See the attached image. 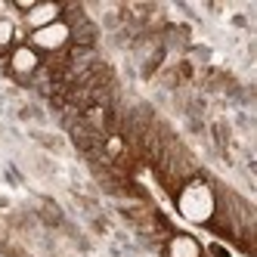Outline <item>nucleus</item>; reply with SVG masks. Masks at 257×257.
<instances>
[{
	"mask_svg": "<svg viewBox=\"0 0 257 257\" xmlns=\"http://www.w3.org/2000/svg\"><path fill=\"white\" fill-rule=\"evenodd\" d=\"M180 214L195 220V223H205L214 214V195L205 183H189V186L180 192Z\"/></svg>",
	"mask_w": 257,
	"mask_h": 257,
	"instance_id": "nucleus-1",
	"label": "nucleus"
},
{
	"mask_svg": "<svg viewBox=\"0 0 257 257\" xmlns=\"http://www.w3.org/2000/svg\"><path fill=\"white\" fill-rule=\"evenodd\" d=\"M71 38V28L65 25V22H53V25H47V28H38L31 34V44L38 47V50H59V47H65V41Z\"/></svg>",
	"mask_w": 257,
	"mask_h": 257,
	"instance_id": "nucleus-2",
	"label": "nucleus"
},
{
	"mask_svg": "<svg viewBox=\"0 0 257 257\" xmlns=\"http://www.w3.org/2000/svg\"><path fill=\"white\" fill-rule=\"evenodd\" d=\"M25 19H28V25L38 31V28H47V25H53V22H59V7L56 4H34L28 13H25Z\"/></svg>",
	"mask_w": 257,
	"mask_h": 257,
	"instance_id": "nucleus-3",
	"label": "nucleus"
},
{
	"mask_svg": "<svg viewBox=\"0 0 257 257\" xmlns=\"http://www.w3.org/2000/svg\"><path fill=\"white\" fill-rule=\"evenodd\" d=\"M38 50L34 47H16L13 56H10V68L16 71V75H31L34 68H38Z\"/></svg>",
	"mask_w": 257,
	"mask_h": 257,
	"instance_id": "nucleus-4",
	"label": "nucleus"
},
{
	"mask_svg": "<svg viewBox=\"0 0 257 257\" xmlns=\"http://www.w3.org/2000/svg\"><path fill=\"white\" fill-rule=\"evenodd\" d=\"M168 257H201V245L192 235H174L168 245Z\"/></svg>",
	"mask_w": 257,
	"mask_h": 257,
	"instance_id": "nucleus-5",
	"label": "nucleus"
},
{
	"mask_svg": "<svg viewBox=\"0 0 257 257\" xmlns=\"http://www.w3.org/2000/svg\"><path fill=\"white\" fill-rule=\"evenodd\" d=\"M13 34H16L13 22H10V19H0V50H7V47H10V41H13Z\"/></svg>",
	"mask_w": 257,
	"mask_h": 257,
	"instance_id": "nucleus-6",
	"label": "nucleus"
},
{
	"mask_svg": "<svg viewBox=\"0 0 257 257\" xmlns=\"http://www.w3.org/2000/svg\"><path fill=\"white\" fill-rule=\"evenodd\" d=\"M87 121L93 124V127H102V121H105V112H102V105H93V108H87Z\"/></svg>",
	"mask_w": 257,
	"mask_h": 257,
	"instance_id": "nucleus-7",
	"label": "nucleus"
},
{
	"mask_svg": "<svg viewBox=\"0 0 257 257\" xmlns=\"http://www.w3.org/2000/svg\"><path fill=\"white\" fill-rule=\"evenodd\" d=\"M105 149H108V155H121V149H124V143H121L118 137H112V140L105 143Z\"/></svg>",
	"mask_w": 257,
	"mask_h": 257,
	"instance_id": "nucleus-8",
	"label": "nucleus"
},
{
	"mask_svg": "<svg viewBox=\"0 0 257 257\" xmlns=\"http://www.w3.org/2000/svg\"><path fill=\"white\" fill-rule=\"evenodd\" d=\"M211 254H214V257H229V254H226L223 248H220V245H211Z\"/></svg>",
	"mask_w": 257,
	"mask_h": 257,
	"instance_id": "nucleus-9",
	"label": "nucleus"
},
{
	"mask_svg": "<svg viewBox=\"0 0 257 257\" xmlns=\"http://www.w3.org/2000/svg\"><path fill=\"white\" fill-rule=\"evenodd\" d=\"M0 257H4V254H0Z\"/></svg>",
	"mask_w": 257,
	"mask_h": 257,
	"instance_id": "nucleus-10",
	"label": "nucleus"
}]
</instances>
